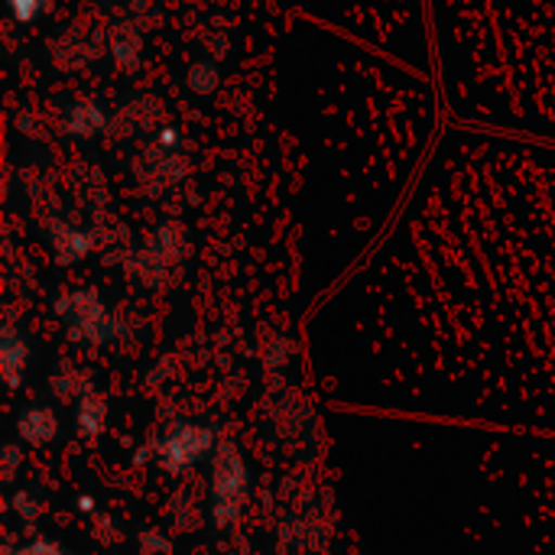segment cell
Wrapping results in <instances>:
<instances>
[{
  "instance_id": "1",
  "label": "cell",
  "mask_w": 555,
  "mask_h": 555,
  "mask_svg": "<svg viewBox=\"0 0 555 555\" xmlns=\"http://www.w3.org/2000/svg\"><path fill=\"white\" fill-rule=\"evenodd\" d=\"M306 354L335 410L555 436V143L442 127Z\"/></svg>"
},
{
  "instance_id": "2",
  "label": "cell",
  "mask_w": 555,
  "mask_h": 555,
  "mask_svg": "<svg viewBox=\"0 0 555 555\" xmlns=\"http://www.w3.org/2000/svg\"><path fill=\"white\" fill-rule=\"evenodd\" d=\"M332 462L367 555H555V436L338 410Z\"/></svg>"
},
{
  "instance_id": "3",
  "label": "cell",
  "mask_w": 555,
  "mask_h": 555,
  "mask_svg": "<svg viewBox=\"0 0 555 555\" xmlns=\"http://www.w3.org/2000/svg\"><path fill=\"white\" fill-rule=\"evenodd\" d=\"M433 75L299 20L286 42V127L312 166L302 189L306 293H332L406 202L436 133Z\"/></svg>"
},
{
  "instance_id": "4",
  "label": "cell",
  "mask_w": 555,
  "mask_h": 555,
  "mask_svg": "<svg viewBox=\"0 0 555 555\" xmlns=\"http://www.w3.org/2000/svg\"><path fill=\"white\" fill-rule=\"evenodd\" d=\"M455 124L555 143V0H426Z\"/></svg>"
},
{
  "instance_id": "5",
  "label": "cell",
  "mask_w": 555,
  "mask_h": 555,
  "mask_svg": "<svg viewBox=\"0 0 555 555\" xmlns=\"http://www.w3.org/2000/svg\"><path fill=\"white\" fill-rule=\"evenodd\" d=\"M306 13L400 55L423 75H436L426 0H306Z\"/></svg>"
},
{
  "instance_id": "6",
  "label": "cell",
  "mask_w": 555,
  "mask_h": 555,
  "mask_svg": "<svg viewBox=\"0 0 555 555\" xmlns=\"http://www.w3.org/2000/svg\"><path fill=\"white\" fill-rule=\"evenodd\" d=\"M250 498V472L241 449L231 439H221L211 455V481H208V511L218 530H231Z\"/></svg>"
},
{
  "instance_id": "7",
  "label": "cell",
  "mask_w": 555,
  "mask_h": 555,
  "mask_svg": "<svg viewBox=\"0 0 555 555\" xmlns=\"http://www.w3.org/2000/svg\"><path fill=\"white\" fill-rule=\"evenodd\" d=\"M55 309H59V319L72 341L101 348V345L114 341V335H117V322L107 312V306L98 299L94 289H75V293L62 296Z\"/></svg>"
},
{
  "instance_id": "8",
  "label": "cell",
  "mask_w": 555,
  "mask_h": 555,
  "mask_svg": "<svg viewBox=\"0 0 555 555\" xmlns=\"http://www.w3.org/2000/svg\"><path fill=\"white\" fill-rule=\"evenodd\" d=\"M218 442H215V433L205 426V423H176L163 439H159V465L169 472V475H182L189 472L192 465L205 462L208 455H215Z\"/></svg>"
},
{
  "instance_id": "9",
  "label": "cell",
  "mask_w": 555,
  "mask_h": 555,
  "mask_svg": "<svg viewBox=\"0 0 555 555\" xmlns=\"http://www.w3.org/2000/svg\"><path fill=\"white\" fill-rule=\"evenodd\" d=\"M16 436L26 446L42 449V446H49L59 436V416L49 406H29V410H23L16 416Z\"/></svg>"
},
{
  "instance_id": "10",
  "label": "cell",
  "mask_w": 555,
  "mask_h": 555,
  "mask_svg": "<svg viewBox=\"0 0 555 555\" xmlns=\"http://www.w3.org/2000/svg\"><path fill=\"white\" fill-rule=\"evenodd\" d=\"M26 361H29L26 338L16 332V325H3V335H0V367H3V380H7L10 390L20 387L23 371H26Z\"/></svg>"
},
{
  "instance_id": "11",
  "label": "cell",
  "mask_w": 555,
  "mask_h": 555,
  "mask_svg": "<svg viewBox=\"0 0 555 555\" xmlns=\"http://www.w3.org/2000/svg\"><path fill=\"white\" fill-rule=\"evenodd\" d=\"M104 426H107V403H104L98 393L85 390L81 400H78V413H75V429H78V436L94 439V436L104 433Z\"/></svg>"
},
{
  "instance_id": "12",
  "label": "cell",
  "mask_w": 555,
  "mask_h": 555,
  "mask_svg": "<svg viewBox=\"0 0 555 555\" xmlns=\"http://www.w3.org/2000/svg\"><path fill=\"white\" fill-rule=\"evenodd\" d=\"M52 247H55V254H59L62 263H72V260H81V257L88 254L91 244H88L85 234H78V231H72V228H62V231L55 234Z\"/></svg>"
},
{
  "instance_id": "13",
  "label": "cell",
  "mask_w": 555,
  "mask_h": 555,
  "mask_svg": "<svg viewBox=\"0 0 555 555\" xmlns=\"http://www.w3.org/2000/svg\"><path fill=\"white\" fill-rule=\"evenodd\" d=\"M13 511H16V517L20 520H26V524H33L36 517H39V501H36V494L33 491H16L13 494Z\"/></svg>"
},
{
  "instance_id": "14",
  "label": "cell",
  "mask_w": 555,
  "mask_h": 555,
  "mask_svg": "<svg viewBox=\"0 0 555 555\" xmlns=\"http://www.w3.org/2000/svg\"><path fill=\"white\" fill-rule=\"evenodd\" d=\"M137 543H140V555H169L172 553L169 540H166L163 533H156V530H143Z\"/></svg>"
},
{
  "instance_id": "15",
  "label": "cell",
  "mask_w": 555,
  "mask_h": 555,
  "mask_svg": "<svg viewBox=\"0 0 555 555\" xmlns=\"http://www.w3.org/2000/svg\"><path fill=\"white\" fill-rule=\"evenodd\" d=\"M10 555H72L65 546H59V543H52V540H33V543H26V546H20L16 553Z\"/></svg>"
},
{
  "instance_id": "16",
  "label": "cell",
  "mask_w": 555,
  "mask_h": 555,
  "mask_svg": "<svg viewBox=\"0 0 555 555\" xmlns=\"http://www.w3.org/2000/svg\"><path fill=\"white\" fill-rule=\"evenodd\" d=\"M10 7H13V16H16L20 23H29V20L39 13L42 0H10Z\"/></svg>"
},
{
  "instance_id": "17",
  "label": "cell",
  "mask_w": 555,
  "mask_h": 555,
  "mask_svg": "<svg viewBox=\"0 0 555 555\" xmlns=\"http://www.w3.org/2000/svg\"><path fill=\"white\" fill-rule=\"evenodd\" d=\"M16 465H20V449H16V446H7V449H3V478H7V481L13 478Z\"/></svg>"
}]
</instances>
